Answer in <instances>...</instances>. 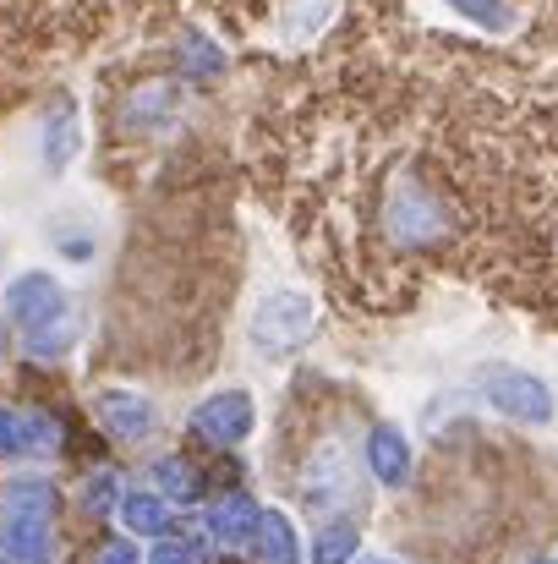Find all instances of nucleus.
<instances>
[{
    "instance_id": "nucleus-1",
    "label": "nucleus",
    "mask_w": 558,
    "mask_h": 564,
    "mask_svg": "<svg viewBox=\"0 0 558 564\" xmlns=\"http://www.w3.org/2000/svg\"><path fill=\"white\" fill-rule=\"evenodd\" d=\"M335 6H340V0H285V6H280V33H285L291 44H307V39H318V33L335 22Z\"/></svg>"
},
{
    "instance_id": "nucleus-2",
    "label": "nucleus",
    "mask_w": 558,
    "mask_h": 564,
    "mask_svg": "<svg viewBox=\"0 0 558 564\" xmlns=\"http://www.w3.org/2000/svg\"><path fill=\"white\" fill-rule=\"evenodd\" d=\"M460 22H471V28H482V33H510L515 22H521V11L510 6V0H444Z\"/></svg>"
},
{
    "instance_id": "nucleus-3",
    "label": "nucleus",
    "mask_w": 558,
    "mask_h": 564,
    "mask_svg": "<svg viewBox=\"0 0 558 564\" xmlns=\"http://www.w3.org/2000/svg\"><path fill=\"white\" fill-rule=\"evenodd\" d=\"M263 324H269V329H263V346L280 351V346H291L296 329L307 324V302H296V296H274V302L263 307Z\"/></svg>"
},
{
    "instance_id": "nucleus-4",
    "label": "nucleus",
    "mask_w": 558,
    "mask_h": 564,
    "mask_svg": "<svg viewBox=\"0 0 558 564\" xmlns=\"http://www.w3.org/2000/svg\"><path fill=\"white\" fill-rule=\"evenodd\" d=\"M389 225H394V236L422 241V236L433 230V208H427L416 192H400V197H394V208H389Z\"/></svg>"
}]
</instances>
